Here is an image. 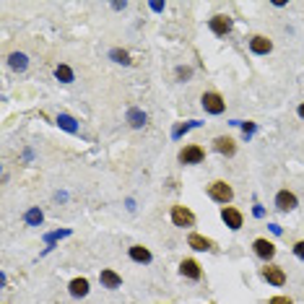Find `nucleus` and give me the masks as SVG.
Masks as SVG:
<instances>
[{
    "mask_svg": "<svg viewBox=\"0 0 304 304\" xmlns=\"http://www.w3.org/2000/svg\"><path fill=\"white\" fill-rule=\"evenodd\" d=\"M55 78L63 81V83H73L75 75H73V70H70L68 65H57V68H55Z\"/></svg>",
    "mask_w": 304,
    "mask_h": 304,
    "instance_id": "4be33fe9",
    "label": "nucleus"
},
{
    "mask_svg": "<svg viewBox=\"0 0 304 304\" xmlns=\"http://www.w3.org/2000/svg\"><path fill=\"white\" fill-rule=\"evenodd\" d=\"M203 123H197V120H190V123H179V125H174V130H172V138L174 141H179L182 135H185L187 130H192V128H200Z\"/></svg>",
    "mask_w": 304,
    "mask_h": 304,
    "instance_id": "aec40b11",
    "label": "nucleus"
},
{
    "mask_svg": "<svg viewBox=\"0 0 304 304\" xmlns=\"http://www.w3.org/2000/svg\"><path fill=\"white\" fill-rule=\"evenodd\" d=\"M151 11H156V13H161V11H164V3H151Z\"/></svg>",
    "mask_w": 304,
    "mask_h": 304,
    "instance_id": "7c9ffc66",
    "label": "nucleus"
},
{
    "mask_svg": "<svg viewBox=\"0 0 304 304\" xmlns=\"http://www.w3.org/2000/svg\"><path fill=\"white\" fill-rule=\"evenodd\" d=\"M268 304H294L291 299H288V296H273Z\"/></svg>",
    "mask_w": 304,
    "mask_h": 304,
    "instance_id": "cd10ccee",
    "label": "nucleus"
},
{
    "mask_svg": "<svg viewBox=\"0 0 304 304\" xmlns=\"http://www.w3.org/2000/svg\"><path fill=\"white\" fill-rule=\"evenodd\" d=\"M203 159H206V151L195 143H190L179 151V164H200Z\"/></svg>",
    "mask_w": 304,
    "mask_h": 304,
    "instance_id": "423d86ee",
    "label": "nucleus"
},
{
    "mask_svg": "<svg viewBox=\"0 0 304 304\" xmlns=\"http://www.w3.org/2000/svg\"><path fill=\"white\" fill-rule=\"evenodd\" d=\"M68 288H70V296L81 299V296H86V294H88V278H83V276H81V278H73Z\"/></svg>",
    "mask_w": 304,
    "mask_h": 304,
    "instance_id": "2eb2a0df",
    "label": "nucleus"
},
{
    "mask_svg": "<svg viewBox=\"0 0 304 304\" xmlns=\"http://www.w3.org/2000/svg\"><path fill=\"white\" fill-rule=\"evenodd\" d=\"M200 104H203V110L208 115H221L226 110V102H224V96L219 94V91H206V94L200 96Z\"/></svg>",
    "mask_w": 304,
    "mask_h": 304,
    "instance_id": "f03ea898",
    "label": "nucleus"
},
{
    "mask_svg": "<svg viewBox=\"0 0 304 304\" xmlns=\"http://www.w3.org/2000/svg\"><path fill=\"white\" fill-rule=\"evenodd\" d=\"M110 57L115 60V63H120V65H130V63H133L130 55H128L125 50H120V47H117V50H112V52H110Z\"/></svg>",
    "mask_w": 304,
    "mask_h": 304,
    "instance_id": "b1692460",
    "label": "nucleus"
},
{
    "mask_svg": "<svg viewBox=\"0 0 304 304\" xmlns=\"http://www.w3.org/2000/svg\"><path fill=\"white\" fill-rule=\"evenodd\" d=\"M112 8H115V11H125V8H128V3H112Z\"/></svg>",
    "mask_w": 304,
    "mask_h": 304,
    "instance_id": "2f4dec72",
    "label": "nucleus"
},
{
    "mask_svg": "<svg viewBox=\"0 0 304 304\" xmlns=\"http://www.w3.org/2000/svg\"><path fill=\"white\" fill-rule=\"evenodd\" d=\"M214 148L219 151V154H224V156H234L237 154V143H234V138H229V135H219V138H214Z\"/></svg>",
    "mask_w": 304,
    "mask_h": 304,
    "instance_id": "9b49d317",
    "label": "nucleus"
},
{
    "mask_svg": "<svg viewBox=\"0 0 304 304\" xmlns=\"http://www.w3.org/2000/svg\"><path fill=\"white\" fill-rule=\"evenodd\" d=\"M190 75H192V68H187V65H179V68H177V78H179V81H187Z\"/></svg>",
    "mask_w": 304,
    "mask_h": 304,
    "instance_id": "a878e982",
    "label": "nucleus"
},
{
    "mask_svg": "<svg viewBox=\"0 0 304 304\" xmlns=\"http://www.w3.org/2000/svg\"><path fill=\"white\" fill-rule=\"evenodd\" d=\"M250 50H252L255 55H268V52L273 50V42H270L268 37H263V34H255V37L250 39Z\"/></svg>",
    "mask_w": 304,
    "mask_h": 304,
    "instance_id": "f8f14e48",
    "label": "nucleus"
},
{
    "mask_svg": "<svg viewBox=\"0 0 304 304\" xmlns=\"http://www.w3.org/2000/svg\"><path fill=\"white\" fill-rule=\"evenodd\" d=\"M99 281H102L104 288H120V286H123V278H120L112 268H104V270L99 273Z\"/></svg>",
    "mask_w": 304,
    "mask_h": 304,
    "instance_id": "4468645a",
    "label": "nucleus"
},
{
    "mask_svg": "<svg viewBox=\"0 0 304 304\" xmlns=\"http://www.w3.org/2000/svg\"><path fill=\"white\" fill-rule=\"evenodd\" d=\"M239 128H242V135H245V141H250L252 135H255V130H257L255 123H239Z\"/></svg>",
    "mask_w": 304,
    "mask_h": 304,
    "instance_id": "393cba45",
    "label": "nucleus"
},
{
    "mask_svg": "<svg viewBox=\"0 0 304 304\" xmlns=\"http://www.w3.org/2000/svg\"><path fill=\"white\" fill-rule=\"evenodd\" d=\"M294 255L299 257V260H304V239H299L296 245H294Z\"/></svg>",
    "mask_w": 304,
    "mask_h": 304,
    "instance_id": "bb28decb",
    "label": "nucleus"
},
{
    "mask_svg": "<svg viewBox=\"0 0 304 304\" xmlns=\"http://www.w3.org/2000/svg\"><path fill=\"white\" fill-rule=\"evenodd\" d=\"M55 123L63 128L65 133H78V123H75V117H70V115H65V112H60Z\"/></svg>",
    "mask_w": 304,
    "mask_h": 304,
    "instance_id": "a211bd4d",
    "label": "nucleus"
},
{
    "mask_svg": "<svg viewBox=\"0 0 304 304\" xmlns=\"http://www.w3.org/2000/svg\"><path fill=\"white\" fill-rule=\"evenodd\" d=\"M130 260H135V263H151V252L143 247V245H133L130 247Z\"/></svg>",
    "mask_w": 304,
    "mask_h": 304,
    "instance_id": "6ab92c4d",
    "label": "nucleus"
},
{
    "mask_svg": "<svg viewBox=\"0 0 304 304\" xmlns=\"http://www.w3.org/2000/svg\"><path fill=\"white\" fill-rule=\"evenodd\" d=\"M172 224L179 229H190V226H195V214L187 206H172Z\"/></svg>",
    "mask_w": 304,
    "mask_h": 304,
    "instance_id": "7ed1b4c3",
    "label": "nucleus"
},
{
    "mask_svg": "<svg viewBox=\"0 0 304 304\" xmlns=\"http://www.w3.org/2000/svg\"><path fill=\"white\" fill-rule=\"evenodd\" d=\"M208 197L211 200H216V203H232V197H234V190L229 182H224V179H216V182H211L208 185Z\"/></svg>",
    "mask_w": 304,
    "mask_h": 304,
    "instance_id": "f257e3e1",
    "label": "nucleus"
},
{
    "mask_svg": "<svg viewBox=\"0 0 304 304\" xmlns=\"http://www.w3.org/2000/svg\"><path fill=\"white\" fill-rule=\"evenodd\" d=\"M187 245L192 250H197V252H211V250H214V242H211L208 237H203V234H195V232L187 237Z\"/></svg>",
    "mask_w": 304,
    "mask_h": 304,
    "instance_id": "ddd939ff",
    "label": "nucleus"
},
{
    "mask_svg": "<svg viewBox=\"0 0 304 304\" xmlns=\"http://www.w3.org/2000/svg\"><path fill=\"white\" fill-rule=\"evenodd\" d=\"M24 221H26L29 226H39V224L44 221V214H42L39 208H29V211H26V216H24Z\"/></svg>",
    "mask_w": 304,
    "mask_h": 304,
    "instance_id": "5701e85b",
    "label": "nucleus"
},
{
    "mask_svg": "<svg viewBox=\"0 0 304 304\" xmlns=\"http://www.w3.org/2000/svg\"><path fill=\"white\" fill-rule=\"evenodd\" d=\"M65 237H70V229H57V232L44 234V242H47V250H44V252H50L55 242H57V239H65Z\"/></svg>",
    "mask_w": 304,
    "mask_h": 304,
    "instance_id": "412c9836",
    "label": "nucleus"
},
{
    "mask_svg": "<svg viewBox=\"0 0 304 304\" xmlns=\"http://www.w3.org/2000/svg\"><path fill=\"white\" fill-rule=\"evenodd\" d=\"M208 26H211V32H214L216 37H226L232 32L234 21H232V16H226V13H216V16L208 21Z\"/></svg>",
    "mask_w": 304,
    "mask_h": 304,
    "instance_id": "39448f33",
    "label": "nucleus"
},
{
    "mask_svg": "<svg viewBox=\"0 0 304 304\" xmlns=\"http://www.w3.org/2000/svg\"><path fill=\"white\" fill-rule=\"evenodd\" d=\"M296 195L294 192H288V190H281L278 195H276V208L278 211H283V214H288V211H294L296 208Z\"/></svg>",
    "mask_w": 304,
    "mask_h": 304,
    "instance_id": "9d476101",
    "label": "nucleus"
},
{
    "mask_svg": "<svg viewBox=\"0 0 304 304\" xmlns=\"http://www.w3.org/2000/svg\"><path fill=\"white\" fill-rule=\"evenodd\" d=\"M252 214H255L257 219H263V214H265V211H263V206H255V211H252Z\"/></svg>",
    "mask_w": 304,
    "mask_h": 304,
    "instance_id": "c85d7f7f",
    "label": "nucleus"
},
{
    "mask_svg": "<svg viewBox=\"0 0 304 304\" xmlns=\"http://www.w3.org/2000/svg\"><path fill=\"white\" fill-rule=\"evenodd\" d=\"M179 273L185 278H190V281H197L203 276V270H200V265H197V260H192V257H185V260L179 263Z\"/></svg>",
    "mask_w": 304,
    "mask_h": 304,
    "instance_id": "1a4fd4ad",
    "label": "nucleus"
},
{
    "mask_svg": "<svg viewBox=\"0 0 304 304\" xmlns=\"http://www.w3.org/2000/svg\"><path fill=\"white\" fill-rule=\"evenodd\" d=\"M8 65H11L13 70L24 73V70L29 68V57H26L24 52H11V55H8Z\"/></svg>",
    "mask_w": 304,
    "mask_h": 304,
    "instance_id": "dca6fc26",
    "label": "nucleus"
},
{
    "mask_svg": "<svg viewBox=\"0 0 304 304\" xmlns=\"http://www.w3.org/2000/svg\"><path fill=\"white\" fill-rule=\"evenodd\" d=\"M252 250H255V255L260 257V260H273V255H276V245L273 242H268V239H255L252 242Z\"/></svg>",
    "mask_w": 304,
    "mask_h": 304,
    "instance_id": "0eeeda50",
    "label": "nucleus"
},
{
    "mask_svg": "<svg viewBox=\"0 0 304 304\" xmlns=\"http://www.w3.org/2000/svg\"><path fill=\"white\" fill-rule=\"evenodd\" d=\"M221 221L229 226L232 232H239L242 224H245V216H242V211H237L234 206H224L221 208Z\"/></svg>",
    "mask_w": 304,
    "mask_h": 304,
    "instance_id": "20e7f679",
    "label": "nucleus"
},
{
    "mask_svg": "<svg viewBox=\"0 0 304 304\" xmlns=\"http://www.w3.org/2000/svg\"><path fill=\"white\" fill-rule=\"evenodd\" d=\"M146 112L143 110H138V107H130L128 110V123H130V128H143L146 125Z\"/></svg>",
    "mask_w": 304,
    "mask_h": 304,
    "instance_id": "f3484780",
    "label": "nucleus"
},
{
    "mask_svg": "<svg viewBox=\"0 0 304 304\" xmlns=\"http://www.w3.org/2000/svg\"><path fill=\"white\" fill-rule=\"evenodd\" d=\"M263 278L270 283V286H283L286 283V273L281 265H265L263 268Z\"/></svg>",
    "mask_w": 304,
    "mask_h": 304,
    "instance_id": "6e6552de",
    "label": "nucleus"
},
{
    "mask_svg": "<svg viewBox=\"0 0 304 304\" xmlns=\"http://www.w3.org/2000/svg\"><path fill=\"white\" fill-rule=\"evenodd\" d=\"M296 112H299V117H301V120H304V102H301V104H299V110H296Z\"/></svg>",
    "mask_w": 304,
    "mask_h": 304,
    "instance_id": "473e14b6",
    "label": "nucleus"
},
{
    "mask_svg": "<svg viewBox=\"0 0 304 304\" xmlns=\"http://www.w3.org/2000/svg\"><path fill=\"white\" fill-rule=\"evenodd\" d=\"M268 226H270V232H273V234H281V232H283L278 224H268Z\"/></svg>",
    "mask_w": 304,
    "mask_h": 304,
    "instance_id": "c756f323",
    "label": "nucleus"
}]
</instances>
